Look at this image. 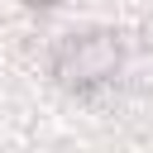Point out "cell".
I'll list each match as a JSON object with an SVG mask.
<instances>
[{
    "label": "cell",
    "instance_id": "1",
    "mask_svg": "<svg viewBox=\"0 0 153 153\" xmlns=\"http://www.w3.org/2000/svg\"><path fill=\"white\" fill-rule=\"evenodd\" d=\"M120 62H124L120 38L105 33V29H91V33H72V38L57 43V53H53V76H57L62 86L91 91V86L110 81V76L120 72Z\"/></svg>",
    "mask_w": 153,
    "mask_h": 153
}]
</instances>
